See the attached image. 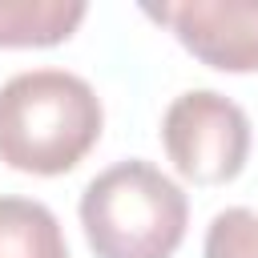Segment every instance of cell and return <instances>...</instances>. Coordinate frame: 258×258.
Wrapping results in <instances>:
<instances>
[{"instance_id":"cell-1","label":"cell","mask_w":258,"mask_h":258,"mask_svg":"<svg viewBox=\"0 0 258 258\" xmlns=\"http://www.w3.org/2000/svg\"><path fill=\"white\" fill-rule=\"evenodd\" d=\"M105 125L93 85L64 69H28L0 85V161L56 177L85 161Z\"/></svg>"},{"instance_id":"cell-2","label":"cell","mask_w":258,"mask_h":258,"mask_svg":"<svg viewBox=\"0 0 258 258\" xmlns=\"http://www.w3.org/2000/svg\"><path fill=\"white\" fill-rule=\"evenodd\" d=\"M185 222L181 185L141 157L101 169L81 194V226L97 258H173Z\"/></svg>"},{"instance_id":"cell-3","label":"cell","mask_w":258,"mask_h":258,"mask_svg":"<svg viewBox=\"0 0 258 258\" xmlns=\"http://www.w3.org/2000/svg\"><path fill=\"white\" fill-rule=\"evenodd\" d=\"M161 145L173 169L194 185H226L246 169L250 117L214 89L173 97L161 117Z\"/></svg>"},{"instance_id":"cell-4","label":"cell","mask_w":258,"mask_h":258,"mask_svg":"<svg viewBox=\"0 0 258 258\" xmlns=\"http://www.w3.org/2000/svg\"><path fill=\"white\" fill-rule=\"evenodd\" d=\"M222 73H258V0H165L141 8Z\"/></svg>"},{"instance_id":"cell-5","label":"cell","mask_w":258,"mask_h":258,"mask_svg":"<svg viewBox=\"0 0 258 258\" xmlns=\"http://www.w3.org/2000/svg\"><path fill=\"white\" fill-rule=\"evenodd\" d=\"M81 0H0V48H52L85 20Z\"/></svg>"},{"instance_id":"cell-6","label":"cell","mask_w":258,"mask_h":258,"mask_svg":"<svg viewBox=\"0 0 258 258\" xmlns=\"http://www.w3.org/2000/svg\"><path fill=\"white\" fill-rule=\"evenodd\" d=\"M0 258H69L56 214L32 198H0Z\"/></svg>"},{"instance_id":"cell-7","label":"cell","mask_w":258,"mask_h":258,"mask_svg":"<svg viewBox=\"0 0 258 258\" xmlns=\"http://www.w3.org/2000/svg\"><path fill=\"white\" fill-rule=\"evenodd\" d=\"M202 258H258V214L246 206H230L214 214Z\"/></svg>"}]
</instances>
